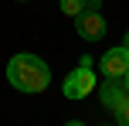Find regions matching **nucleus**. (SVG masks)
Returning <instances> with one entry per match:
<instances>
[{
  "label": "nucleus",
  "instance_id": "f257e3e1",
  "mask_svg": "<svg viewBox=\"0 0 129 126\" xmlns=\"http://www.w3.org/2000/svg\"><path fill=\"white\" fill-rule=\"evenodd\" d=\"M7 82H10L17 92H44L51 85V68L38 58V55H14L10 65H7Z\"/></svg>",
  "mask_w": 129,
  "mask_h": 126
},
{
  "label": "nucleus",
  "instance_id": "f03ea898",
  "mask_svg": "<svg viewBox=\"0 0 129 126\" xmlns=\"http://www.w3.org/2000/svg\"><path fill=\"white\" fill-rule=\"evenodd\" d=\"M88 65H92V58H82L75 72H68V75H64L61 92L68 95V99H85V95L95 89V72H92Z\"/></svg>",
  "mask_w": 129,
  "mask_h": 126
},
{
  "label": "nucleus",
  "instance_id": "7ed1b4c3",
  "mask_svg": "<svg viewBox=\"0 0 129 126\" xmlns=\"http://www.w3.org/2000/svg\"><path fill=\"white\" fill-rule=\"evenodd\" d=\"M75 20V31H78V38H85V41H102L105 38V17L99 10H88L85 7L78 17H71Z\"/></svg>",
  "mask_w": 129,
  "mask_h": 126
},
{
  "label": "nucleus",
  "instance_id": "20e7f679",
  "mask_svg": "<svg viewBox=\"0 0 129 126\" xmlns=\"http://www.w3.org/2000/svg\"><path fill=\"white\" fill-rule=\"evenodd\" d=\"M102 72H105V79H122V75L129 72V51L122 44L109 48V51L102 55Z\"/></svg>",
  "mask_w": 129,
  "mask_h": 126
},
{
  "label": "nucleus",
  "instance_id": "39448f33",
  "mask_svg": "<svg viewBox=\"0 0 129 126\" xmlns=\"http://www.w3.org/2000/svg\"><path fill=\"white\" fill-rule=\"evenodd\" d=\"M126 95H129V92H126V82H122V79H105L102 89H99V99H102L105 109H116Z\"/></svg>",
  "mask_w": 129,
  "mask_h": 126
},
{
  "label": "nucleus",
  "instance_id": "423d86ee",
  "mask_svg": "<svg viewBox=\"0 0 129 126\" xmlns=\"http://www.w3.org/2000/svg\"><path fill=\"white\" fill-rule=\"evenodd\" d=\"M112 113H116V119H119L116 126H129V95H126L122 102H119L116 109H112Z\"/></svg>",
  "mask_w": 129,
  "mask_h": 126
},
{
  "label": "nucleus",
  "instance_id": "0eeeda50",
  "mask_svg": "<svg viewBox=\"0 0 129 126\" xmlns=\"http://www.w3.org/2000/svg\"><path fill=\"white\" fill-rule=\"evenodd\" d=\"M61 10L68 14V17H78V14L85 10V0H61Z\"/></svg>",
  "mask_w": 129,
  "mask_h": 126
},
{
  "label": "nucleus",
  "instance_id": "6e6552de",
  "mask_svg": "<svg viewBox=\"0 0 129 126\" xmlns=\"http://www.w3.org/2000/svg\"><path fill=\"white\" fill-rule=\"evenodd\" d=\"M122 48H126V51H129V31H126V41H122Z\"/></svg>",
  "mask_w": 129,
  "mask_h": 126
},
{
  "label": "nucleus",
  "instance_id": "1a4fd4ad",
  "mask_svg": "<svg viewBox=\"0 0 129 126\" xmlns=\"http://www.w3.org/2000/svg\"><path fill=\"white\" fill-rule=\"evenodd\" d=\"M64 126H85V123H78V119H71V123H64Z\"/></svg>",
  "mask_w": 129,
  "mask_h": 126
},
{
  "label": "nucleus",
  "instance_id": "9d476101",
  "mask_svg": "<svg viewBox=\"0 0 129 126\" xmlns=\"http://www.w3.org/2000/svg\"><path fill=\"white\" fill-rule=\"evenodd\" d=\"M122 82H126V92H129V72H126V75H122Z\"/></svg>",
  "mask_w": 129,
  "mask_h": 126
},
{
  "label": "nucleus",
  "instance_id": "9b49d317",
  "mask_svg": "<svg viewBox=\"0 0 129 126\" xmlns=\"http://www.w3.org/2000/svg\"><path fill=\"white\" fill-rule=\"evenodd\" d=\"M105 126H109V123H105Z\"/></svg>",
  "mask_w": 129,
  "mask_h": 126
}]
</instances>
